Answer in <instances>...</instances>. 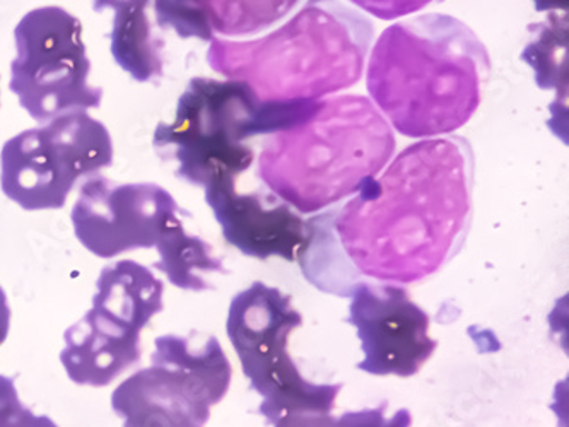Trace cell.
Instances as JSON below:
<instances>
[{"label": "cell", "mask_w": 569, "mask_h": 427, "mask_svg": "<svg viewBox=\"0 0 569 427\" xmlns=\"http://www.w3.org/2000/svg\"><path fill=\"white\" fill-rule=\"evenodd\" d=\"M473 151L466 137L407 146L348 203L307 221L298 262L323 292L349 296L365 277L409 284L459 254L472 222Z\"/></svg>", "instance_id": "1"}, {"label": "cell", "mask_w": 569, "mask_h": 427, "mask_svg": "<svg viewBox=\"0 0 569 427\" xmlns=\"http://www.w3.org/2000/svg\"><path fill=\"white\" fill-rule=\"evenodd\" d=\"M491 72L488 49L466 22L421 14L378 38L367 70L371 101L393 129L412 139L467 126Z\"/></svg>", "instance_id": "2"}, {"label": "cell", "mask_w": 569, "mask_h": 427, "mask_svg": "<svg viewBox=\"0 0 569 427\" xmlns=\"http://www.w3.org/2000/svg\"><path fill=\"white\" fill-rule=\"evenodd\" d=\"M373 24L339 0H307L279 30L252 41L214 40L208 62L263 103H311L358 85Z\"/></svg>", "instance_id": "3"}, {"label": "cell", "mask_w": 569, "mask_h": 427, "mask_svg": "<svg viewBox=\"0 0 569 427\" xmlns=\"http://www.w3.org/2000/svg\"><path fill=\"white\" fill-rule=\"evenodd\" d=\"M396 152V137L373 101L358 95L320 100L313 111L263 140L259 178L300 214L355 196Z\"/></svg>", "instance_id": "4"}, {"label": "cell", "mask_w": 569, "mask_h": 427, "mask_svg": "<svg viewBox=\"0 0 569 427\" xmlns=\"http://www.w3.org/2000/svg\"><path fill=\"white\" fill-rule=\"evenodd\" d=\"M311 103H263L244 82L193 78L173 123H159L152 145L177 162V177L197 187L238 178L256 159L250 140L281 132L313 110Z\"/></svg>", "instance_id": "5"}, {"label": "cell", "mask_w": 569, "mask_h": 427, "mask_svg": "<svg viewBox=\"0 0 569 427\" xmlns=\"http://www.w3.org/2000/svg\"><path fill=\"white\" fill-rule=\"evenodd\" d=\"M301 325L291 296L259 280L231 301L226 331L250 388L262 397L259 413L267 423L295 413L330 414L342 390L340 384H311L292 361L288 339Z\"/></svg>", "instance_id": "6"}, {"label": "cell", "mask_w": 569, "mask_h": 427, "mask_svg": "<svg viewBox=\"0 0 569 427\" xmlns=\"http://www.w3.org/2000/svg\"><path fill=\"white\" fill-rule=\"evenodd\" d=\"M14 41L9 89L38 123L100 107L103 89L89 86L91 62L74 14L59 6L33 9L18 22Z\"/></svg>", "instance_id": "7"}, {"label": "cell", "mask_w": 569, "mask_h": 427, "mask_svg": "<svg viewBox=\"0 0 569 427\" xmlns=\"http://www.w3.org/2000/svg\"><path fill=\"white\" fill-rule=\"evenodd\" d=\"M189 214L167 188L156 183H117L89 177L71 212L82 247L100 258L152 248L174 218Z\"/></svg>", "instance_id": "8"}, {"label": "cell", "mask_w": 569, "mask_h": 427, "mask_svg": "<svg viewBox=\"0 0 569 427\" xmlns=\"http://www.w3.org/2000/svg\"><path fill=\"white\" fill-rule=\"evenodd\" d=\"M348 324L356 328L365 359L358 369L375 376L418 375L437 350L429 315L396 284L358 282L351 289Z\"/></svg>", "instance_id": "9"}, {"label": "cell", "mask_w": 569, "mask_h": 427, "mask_svg": "<svg viewBox=\"0 0 569 427\" xmlns=\"http://www.w3.org/2000/svg\"><path fill=\"white\" fill-rule=\"evenodd\" d=\"M203 190L206 202L231 247L259 260L279 257L286 262H298L307 245V221L288 202L270 190L238 192L233 177L211 181Z\"/></svg>", "instance_id": "10"}, {"label": "cell", "mask_w": 569, "mask_h": 427, "mask_svg": "<svg viewBox=\"0 0 569 427\" xmlns=\"http://www.w3.org/2000/svg\"><path fill=\"white\" fill-rule=\"evenodd\" d=\"M79 178L74 162L44 126L18 133L0 151V188L21 209H62Z\"/></svg>", "instance_id": "11"}, {"label": "cell", "mask_w": 569, "mask_h": 427, "mask_svg": "<svg viewBox=\"0 0 569 427\" xmlns=\"http://www.w3.org/2000/svg\"><path fill=\"white\" fill-rule=\"evenodd\" d=\"M60 361L81 387H107L141 361V334L91 310L66 331Z\"/></svg>", "instance_id": "12"}, {"label": "cell", "mask_w": 569, "mask_h": 427, "mask_svg": "<svg viewBox=\"0 0 569 427\" xmlns=\"http://www.w3.org/2000/svg\"><path fill=\"white\" fill-rule=\"evenodd\" d=\"M151 366L180 391L200 413L211 416V407L230 390V359L214 336H163L154 342Z\"/></svg>", "instance_id": "13"}, {"label": "cell", "mask_w": 569, "mask_h": 427, "mask_svg": "<svg viewBox=\"0 0 569 427\" xmlns=\"http://www.w3.org/2000/svg\"><path fill=\"white\" fill-rule=\"evenodd\" d=\"M111 409L122 417L123 427H203L211 417L200 413L152 366L133 373L113 391Z\"/></svg>", "instance_id": "14"}, {"label": "cell", "mask_w": 569, "mask_h": 427, "mask_svg": "<svg viewBox=\"0 0 569 427\" xmlns=\"http://www.w3.org/2000/svg\"><path fill=\"white\" fill-rule=\"evenodd\" d=\"M97 291L94 310L139 334L164 308V284L151 269L133 260L104 267L97 280Z\"/></svg>", "instance_id": "15"}, {"label": "cell", "mask_w": 569, "mask_h": 427, "mask_svg": "<svg viewBox=\"0 0 569 427\" xmlns=\"http://www.w3.org/2000/svg\"><path fill=\"white\" fill-rule=\"evenodd\" d=\"M529 31L532 40L520 59L533 70L540 89L556 91L548 126L552 130L559 123L556 136L568 142V12H551L546 21L530 24Z\"/></svg>", "instance_id": "16"}, {"label": "cell", "mask_w": 569, "mask_h": 427, "mask_svg": "<svg viewBox=\"0 0 569 427\" xmlns=\"http://www.w3.org/2000/svg\"><path fill=\"white\" fill-rule=\"evenodd\" d=\"M159 260L154 269L163 272L173 286L186 291H206L212 289L206 274H228L221 258L212 255V247L199 236L190 235L183 228L180 216L164 229L156 244Z\"/></svg>", "instance_id": "17"}, {"label": "cell", "mask_w": 569, "mask_h": 427, "mask_svg": "<svg viewBox=\"0 0 569 427\" xmlns=\"http://www.w3.org/2000/svg\"><path fill=\"white\" fill-rule=\"evenodd\" d=\"M110 52L133 81L149 82L163 76L164 43L152 31L146 9H126L113 16Z\"/></svg>", "instance_id": "18"}, {"label": "cell", "mask_w": 569, "mask_h": 427, "mask_svg": "<svg viewBox=\"0 0 569 427\" xmlns=\"http://www.w3.org/2000/svg\"><path fill=\"white\" fill-rule=\"evenodd\" d=\"M212 33L248 37L267 30L289 14L301 0H197Z\"/></svg>", "instance_id": "19"}, {"label": "cell", "mask_w": 569, "mask_h": 427, "mask_svg": "<svg viewBox=\"0 0 569 427\" xmlns=\"http://www.w3.org/2000/svg\"><path fill=\"white\" fill-rule=\"evenodd\" d=\"M154 11L159 27L171 28L178 37L202 41L216 38L197 0H156Z\"/></svg>", "instance_id": "20"}, {"label": "cell", "mask_w": 569, "mask_h": 427, "mask_svg": "<svg viewBox=\"0 0 569 427\" xmlns=\"http://www.w3.org/2000/svg\"><path fill=\"white\" fill-rule=\"evenodd\" d=\"M389 401H381L375 409L346 413L333 419L332 427H411L412 416L407 409H400L393 417L385 416Z\"/></svg>", "instance_id": "21"}, {"label": "cell", "mask_w": 569, "mask_h": 427, "mask_svg": "<svg viewBox=\"0 0 569 427\" xmlns=\"http://www.w3.org/2000/svg\"><path fill=\"white\" fill-rule=\"evenodd\" d=\"M349 2L381 21H393L445 0H349Z\"/></svg>", "instance_id": "22"}, {"label": "cell", "mask_w": 569, "mask_h": 427, "mask_svg": "<svg viewBox=\"0 0 569 427\" xmlns=\"http://www.w3.org/2000/svg\"><path fill=\"white\" fill-rule=\"evenodd\" d=\"M24 409L16 390L14 379L0 375V427Z\"/></svg>", "instance_id": "23"}, {"label": "cell", "mask_w": 569, "mask_h": 427, "mask_svg": "<svg viewBox=\"0 0 569 427\" xmlns=\"http://www.w3.org/2000/svg\"><path fill=\"white\" fill-rule=\"evenodd\" d=\"M333 419L330 414L295 413L281 417L274 427H332Z\"/></svg>", "instance_id": "24"}, {"label": "cell", "mask_w": 569, "mask_h": 427, "mask_svg": "<svg viewBox=\"0 0 569 427\" xmlns=\"http://www.w3.org/2000/svg\"><path fill=\"white\" fill-rule=\"evenodd\" d=\"M2 427H59L56 423H53L50 417L47 416H37L33 410L24 409L18 414V416L12 417L6 426Z\"/></svg>", "instance_id": "25"}, {"label": "cell", "mask_w": 569, "mask_h": 427, "mask_svg": "<svg viewBox=\"0 0 569 427\" xmlns=\"http://www.w3.org/2000/svg\"><path fill=\"white\" fill-rule=\"evenodd\" d=\"M93 2V9L97 12H103L104 9H111V11H126V9H148L151 4V0H91Z\"/></svg>", "instance_id": "26"}, {"label": "cell", "mask_w": 569, "mask_h": 427, "mask_svg": "<svg viewBox=\"0 0 569 427\" xmlns=\"http://www.w3.org/2000/svg\"><path fill=\"white\" fill-rule=\"evenodd\" d=\"M9 325H11V308H9L8 296L0 286V346L8 339Z\"/></svg>", "instance_id": "27"}, {"label": "cell", "mask_w": 569, "mask_h": 427, "mask_svg": "<svg viewBox=\"0 0 569 427\" xmlns=\"http://www.w3.org/2000/svg\"><path fill=\"white\" fill-rule=\"evenodd\" d=\"M537 12L562 11L568 12L569 0H532Z\"/></svg>", "instance_id": "28"}]
</instances>
